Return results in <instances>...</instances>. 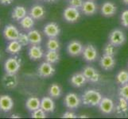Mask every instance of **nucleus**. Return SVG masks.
<instances>
[{
  "label": "nucleus",
  "instance_id": "1",
  "mask_svg": "<svg viewBox=\"0 0 128 119\" xmlns=\"http://www.w3.org/2000/svg\"><path fill=\"white\" fill-rule=\"evenodd\" d=\"M103 96L97 90L88 89L85 91L81 95L82 104L87 107H97L99 106Z\"/></svg>",
  "mask_w": 128,
  "mask_h": 119
},
{
  "label": "nucleus",
  "instance_id": "2",
  "mask_svg": "<svg viewBox=\"0 0 128 119\" xmlns=\"http://www.w3.org/2000/svg\"><path fill=\"white\" fill-rule=\"evenodd\" d=\"M21 68V59L18 56H11L4 63V70L8 74H16Z\"/></svg>",
  "mask_w": 128,
  "mask_h": 119
},
{
  "label": "nucleus",
  "instance_id": "3",
  "mask_svg": "<svg viewBox=\"0 0 128 119\" xmlns=\"http://www.w3.org/2000/svg\"><path fill=\"white\" fill-rule=\"evenodd\" d=\"M126 35L121 29H116L109 33L108 41L116 47H120L122 45L126 42Z\"/></svg>",
  "mask_w": 128,
  "mask_h": 119
},
{
  "label": "nucleus",
  "instance_id": "4",
  "mask_svg": "<svg viewBox=\"0 0 128 119\" xmlns=\"http://www.w3.org/2000/svg\"><path fill=\"white\" fill-rule=\"evenodd\" d=\"M82 56L84 60L87 62H94L98 57V51L93 45L88 44L85 46H84Z\"/></svg>",
  "mask_w": 128,
  "mask_h": 119
},
{
  "label": "nucleus",
  "instance_id": "5",
  "mask_svg": "<svg viewBox=\"0 0 128 119\" xmlns=\"http://www.w3.org/2000/svg\"><path fill=\"white\" fill-rule=\"evenodd\" d=\"M64 103L65 107L70 110L77 109L82 103L81 98H80L76 93H70L65 95L64 99Z\"/></svg>",
  "mask_w": 128,
  "mask_h": 119
},
{
  "label": "nucleus",
  "instance_id": "6",
  "mask_svg": "<svg viewBox=\"0 0 128 119\" xmlns=\"http://www.w3.org/2000/svg\"><path fill=\"white\" fill-rule=\"evenodd\" d=\"M64 19L70 23H74L77 21L80 17V13L79 9L69 6L64 9L63 12Z\"/></svg>",
  "mask_w": 128,
  "mask_h": 119
},
{
  "label": "nucleus",
  "instance_id": "7",
  "mask_svg": "<svg viewBox=\"0 0 128 119\" xmlns=\"http://www.w3.org/2000/svg\"><path fill=\"white\" fill-rule=\"evenodd\" d=\"M55 68L52 64L45 61L42 62L38 68V74L42 78H48L54 76L55 73Z\"/></svg>",
  "mask_w": 128,
  "mask_h": 119
},
{
  "label": "nucleus",
  "instance_id": "8",
  "mask_svg": "<svg viewBox=\"0 0 128 119\" xmlns=\"http://www.w3.org/2000/svg\"><path fill=\"white\" fill-rule=\"evenodd\" d=\"M98 107L101 113L104 114H111L116 110L114 101L108 97H103Z\"/></svg>",
  "mask_w": 128,
  "mask_h": 119
},
{
  "label": "nucleus",
  "instance_id": "9",
  "mask_svg": "<svg viewBox=\"0 0 128 119\" xmlns=\"http://www.w3.org/2000/svg\"><path fill=\"white\" fill-rule=\"evenodd\" d=\"M84 45L82 43L76 40H74L68 43L67 45V52L71 56H79L82 55Z\"/></svg>",
  "mask_w": 128,
  "mask_h": 119
},
{
  "label": "nucleus",
  "instance_id": "10",
  "mask_svg": "<svg viewBox=\"0 0 128 119\" xmlns=\"http://www.w3.org/2000/svg\"><path fill=\"white\" fill-rule=\"evenodd\" d=\"M19 30L18 29V28L15 25H12V24H9L5 26V28L3 29V37L6 39L7 41H15L18 40L19 36Z\"/></svg>",
  "mask_w": 128,
  "mask_h": 119
},
{
  "label": "nucleus",
  "instance_id": "11",
  "mask_svg": "<svg viewBox=\"0 0 128 119\" xmlns=\"http://www.w3.org/2000/svg\"><path fill=\"white\" fill-rule=\"evenodd\" d=\"M43 33L48 38H55L57 37L60 33V26L56 22L47 23L43 29Z\"/></svg>",
  "mask_w": 128,
  "mask_h": 119
},
{
  "label": "nucleus",
  "instance_id": "12",
  "mask_svg": "<svg viewBox=\"0 0 128 119\" xmlns=\"http://www.w3.org/2000/svg\"><path fill=\"white\" fill-rule=\"evenodd\" d=\"M82 73L84 75L87 80L92 83H97L100 79V75L97 70L92 67V66H87L83 69Z\"/></svg>",
  "mask_w": 128,
  "mask_h": 119
},
{
  "label": "nucleus",
  "instance_id": "13",
  "mask_svg": "<svg viewBox=\"0 0 128 119\" xmlns=\"http://www.w3.org/2000/svg\"><path fill=\"white\" fill-rule=\"evenodd\" d=\"M100 64L104 71H111L116 66V61L114 56L104 54V56L100 58Z\"/></svg>",
  "mask_w": 128,
  "mask_h": 119
},
{
  "label": "nucleus",
  "instance_id": "14",
  "mask_svg": "<svg viewBox=\"0 0 128 119\" xmlns=\"http://www.w3.org/2000/svg\"><path fill=\"white\" fill-rule=\"evenodd\" d=\"M14 107V101L10 96L3 95L0 96V111L4 113L10 112Z\"/></svg>",
  "mask_w": 128,
  "mask_h": 119
},
{
  "label": "nucleus",
  "instance_id": "15",
  "mask_svg": "<svg viewBox=\"0 0 128 119\" xmlns=\"http://www.w3.org/2000/svg\"><path fill=\"white\" fill-rule=\"evenodd\" d=\"M44 51L40 45H31L28 49V56L32 60H38L44 56Z\"/></svg>",
  "mask_w": 128,
  "mask_h": 119
},
{
  "label": "nucleus",
  "instance_id": "16",
  "mask_svg": "<svg viewBox=\"0 0 128 119\" xmlns=\"http://www.w3.org/2000/svg\"><path fill=\"white\" fill-rule=\"evenodd\" d=\"M3 87L6 89H14L18 85V79L16 74L6 73L2 79Z\"/></svg>",
  "mask_w": 128,
  "mask_h": 119
},
{
  "label": "nucleus",
  "instance_id": "17",
  "mask_svg": "<svg viewBox=\"0 0 128 119\" xmlns=\"http://www.w3.org/2000/svg\"><path fill=\"white\" fill-rule=\"evenodd\" d=\"M117 11V7L116 4L112 2H105L101 6V13L104 17H111L116 14Z\"/></svg>",
  "mask_w": 128,
  "mask_h": 119
},
{
  "label": "nucleus",
  "instance_id": "18",
  "mask_svg": "<svg viewBox=\"0 0 128 119\" xmlns=\"http://www.w3.org/2000/svg\"><path fill=\"white\" fill-rule=\"evenodd\" d=\"M81 11L85 15H93L97 11V5L92 0H86L84 1L81 7Z\"/></svg>",
  "mask_w": 128,
  "mask_h": 119
},
{
  "label": "nucleus",
  "instance_id": "19",
  "mask_svg": "<svg viewBox=\"0 0 128 119\" xmlns=\"http://www.w3.org/2000/svg\"><path fill=\"white\" fill-rule=\"evenodd\" d=\"M87 79L82 72L81 73H75L70 78V83L75 87H82L87 83Z\"/></svg>",
  "mask_w": 128,
  "mask_h": 119
},
{
  "label": "nucleus",
  "instance_id": "20",
  "mask_svg": "<svg viewBox=\"0 0 128 119\" xmlns=\"http://www.w3.org/2000/svg\"><path fill=\"white\" fill-rule=\"evenodd\" d=\"M55 103L52 97H43L41 99V108L46 113H52L55 110Z\"/></svg>",
  "mask_w": 128,
  "mask_h": 119
},
{
  "label": "nucleus",
  "instance_id": "21",
  "mask_svg": "<svg viewBox=\"0 0 128 119\" xmlns=\"http://www.w3.org/2000/svg\"><path fill=\"white\" fill-rule=\"evenodd\" d=\"M30 15L34 20L42 19L46 15V10L44 7L41 5H34L31 7L30 10Z\"/></svg>",
  "mask_w": 128,
  "mask_h": 119
},
{
  "label": "nucleus",
  "instance_id": "22",
  "mask_svg": "<svg viewBox=\"0 0 128 119\" xmlns=\"http://www.w3.org/2000/svg\"><path fill=\"white\" fill-rule=\"evenodd\" d=\"M26 15H27V11H26V9L23 6H16L13 9L11 13L12 18L18 21L22 19Z\"/></svg>",
  "mask_w": 128,
  "mask_h": 119
},
{
  "label": "nucleus",
  "instance_id": "23",
  "mask_svg": "<svg viewBox=\"0 0 128 119\" xmlns=\"http://www.w3.org/2000/svg\"><path fill=\"white\" fill-rule=\"evenodd\" d=\"M22 47L23 46L18 42V40H15V41H10V42H9L6 45V52L10 54L15 55L18 53V52H20Z\"/></svg>",
  "mask_w": 128,
  "mask_h": 119
},
{
  "label": "nucleus",
  "instance_id": "24",
  "mask_svg": "<svg viewBox=\"0 0 128 119\" xmlns=\"http://www.w3.org/2000/svg\"><path fill=\"white\" fill-rule=\"evenodd\" d=\"M28 37L30 45H40L42 41L41 33L37 29H30L28 32Z\"/></svg>",
  "mask_w": 128,
  "mask_h": 119
},
{
  "label": "nucleus",
  "instance_id": "25",
  "mask_svg": "<svg viewBox=\"0 0 128 119\" xmlns=\"http://www.w3.org/2000/svg\"><path fill=\"white\" fill-rule=\"evenodd\" d=\"M116 111L118 114H126L128 111V101L122 97H120L118 99V103L116 106Z\"/></svg>",
  "mask_w": 128,
  "mask_h": 119
},
{
  "label": "nucleus",
  "instance_id": "26",
  "mask_svg": "<svg viewBox=\"0 0 128 119\" xmlns=\"http://www.w3.org/2000/svg\"><path fill=\"white\" fill-rule=\"evenodd\" d=\"M26 107L32 112L41 107V100L37 97H30L26 102Z\"/></svg>",
  "mask_w": 128,
  "mask_h": 119
},
{
  "label": "nucleus",
  "instance_id": "27",
  "mask_svg": "<svg viewBox=\"0 0 128 119\" xmlns=\"http://www.w3.org/2000/svg\"><path fill=\"white\" fill-rule=\"evenodd\" d=\"M45 60L47 62L50 63L52 64H55L58 63L60 60V54L58 51H54V50H48L46 54L44 55Z\"/></svg>",
  "mask_w": 128,
  "mask_h": 119
},
{
  "label": "nucleus",
  "instance_id": "28",
  "mask_svg": "<svg viewBox=\"0 0 128 119\" xmlns=\"http://www.w3.org/2000/svg\"><path fill=\"white\" fill-rule=\"evenodd\" d=\"M19 24L25 30H30L34 25V19L30 15H26L19 21Z\"/></svg>",
  "mask_w": 128,
  "mask_h": 119
},
{
  "label": "nucleus",
  "instance_id": "29",
  "mask_svg": "<svg viewBox=\"0 0 128 119\" xmlns=\"http://www.w3.org/2000/svg\"><path fill=\"white\" fill-rule=\"evenodd\" d=\"M61 94H62L61 87L57 83H52L48 88V95L52 99H59Z\"/></svg>",
  "mask_w": 128,
  "mask_h": 119
},
{
  "label": "nucleus",
  "instance_id": "30",
  "mask_svg": "<svg viewBox=\"0 0 128 119\" xmlns=\"http://www.w3.org/2000/svg\"><path fill=\"white\" fill-rule=\"evenodd\" d=\"M116 79L117 83L121 86L128 83V71L122 70V71L118 72L116 76Z\"/></svg>",
  "mask_w": 128,
  "mask_h": 119
},
{
  "label": "nucleus",
  "instance_id": "31",
  "mask_svg": "<svg viewBox=\"0 0 128 119\" xmlns=\"http://www.w3.org/2000/svg\"><path fill=\"white\" fill-rule=\"evenodd\" d=\"M60 42L58 40L55 38H50L46 42V48L48 50L58 51L60 49Z\"/></svg>",
  "mask_w": 128,
  "mask_h": 119
},
{
  "label": "nucleus",
  "instance_id": "32",
  "mask_svg": "<svg viewBox=\"0 0 128 119\" xmlns=\"http://www.w3.org/2000/svg\"><path fill=\"white\" fill-rule=\"evenodd\" d=\"M104 54L114 56V55L116 54V46H114L110 42L106 44L104 48Z\"/></svg>",
  "mask_w": 128,
  "mask_h": 119
},
{
  "label": "nucleus",
  "instance_id": "33",
  "mask_svg": "<svg viewBox=\"0 0 128 119\" xmlns=\"http://www.w3.org/2000/svg\"><path fill=\"white\" fill-rule=\"evenodd\" d=\"M46 112L41 107L32 111L31 114V118H46Z\"/></svg>",
  "mask_w": 128,
  "mask_h": 119
},
{
  "label": "nucleus",
  "instance_id": "34",
  "mask_svg": "<svg viewBox=\"0 0 128 119\" xmlns=\"http://www.w3.org/2000/svg\"><path fill=\"white\" fill-rule=\"evenodd\" d=\"M18 41L21 44L22 46H26L30 44V40L27 33H20L18 38Z\"/></svg>",
  "mask_w": 128,
  "mask_h": 119
},
{
  "label": "nucleus",
  "instance_id": "35",
  "mask_svg": "<svg viewBox=\"0 0 128 119\" xmlns=\"http://www.w3.org/2000/svg\"><path fill=\"white\" fill-rule=\"evenodd\" d=\"M118 95L128 101V83L122 85L118 89Z\"/></svg>",
  "mask_w": 128,
  "mask_h": 119
},
{
  "label": "nucleus",
  "instance_id": "36",
  "mask_svg": "<svg viewBox=\"0 0 128 119\" xmlns=\"http://www.w3.org/2000/svg\"><path fill=\"white\" fill-rule=\"evenodd\" d=\"M120 18L122 25L126 28H128V10H126L122 13Z\"/></svg>",
  "mask_w": 128,
  "mask_h": 119
},
{
  "label": "nucleus",
  "instance_id": "37",
  "mask_svg": "<svg viewBox=\"0 0 128 119\" xmlns=\"http://www.w3.org/2000/svg\"><path fill=\"white\" fill-rule=\"evenodd\" d=\"M69 6L72 7L77 8V9H81L82 5L84 3V0H69Z\"/></svg>",
  "mask_w": 128,
  "mask_h": 119
},
{
  "label": "nucleus",
  "instance_id": "38",
  "mask_svg": "<svg viewBox=\"0 0 128 119\" xmlns=\"http://www.w3.org/2000/svg\"><path fill=\"white\" fill-rule=\"evenodd\" d=\"M61 118H76L77 117L76 115V114L72 111H66L65 113H64L62 114Z\"/></svg>",
  "mask_w": 128,
  "mask_h": 119
},
{
  "label": "nucleus",
  "instance_id": "39",
  "mask_svg": "<svg viewBox=\"0 0 128 119\" xmlns=\"http://www.w3.org/2000/svg\"><path fill=\"white\" fill-rule=\"evenodd\" d=\"M13 2H14V0H0V3L4 6L10 5Z\"/></svg>",
  "mask_w": 128,
  "mask_h": 119
},
{
  "label": "nucleus",
  "instance_id": "40",
  "mask_svg": "<svg viewBox=\"0 0 128 119\" xmlns=\"http://www.w3.org/2000/svg\"><path fill=\"white\" fill-rule=\"evenodd\" d=\"M10 118H20L21 117L19 115H18V114H13Z\"/></svg>",
  "mask_w": 128,
  "mask_h": 119
},
{
  "label": "nucleus",
  "instance_id": "41",
  "mask_svg": "<svg viewBox=\"0 0 128 119\" xmlns=\"http://www.w3.org/2000/svg\"><path fill=\"white\" fill-rule=\"evenodd\" d=\"M122 2L125 4V5H126V6H128V0H122Z\"/></svg>",
  "mask_w": 128,
  "mask_h": 119
},
{
  "label": "nucleus",
  "instance_id": "42",
  "mask_svg": "<svg viewBox=\"0 0 128 119\" xmlns=\"http://www.w3.org/2000/svg\"><path fill=\"white\" fill-rule=\"evenodd\" d=\"M46 1L50 2H55V1H56V0H46Z\"/></svg>",
  "mask_w": 128,
  "mask_h": 119
},
{
  "label": "nucleus",
  "instance_id": "43",
  "mask_svg": "<svg viewBox=\"0 0 128 119\" xmlns=\"http://www.w3.org/2000/svg\"><path fill=\"white\" fill-rule=\"evenodd\" d=\"M80 118H88L87 115H80Z\"/></svg>",
  "mask_w": 128,
  "mask_h": 119
},
{
  "label": "nucleus",
  "instance_id": "44",
  "mask_svg": "<svg viewBox=\"0 0 128 119\" xmlns=\"http://www.w3.org/2000/svg\"><path fill=\"white\" fill-rule=\"evenodd\" d=\"M1 57H2V55H1V53H0V60H1Z\"/></svg>",
  "mask_w": 128,
  "mask_h": 119
}]
</instances>
